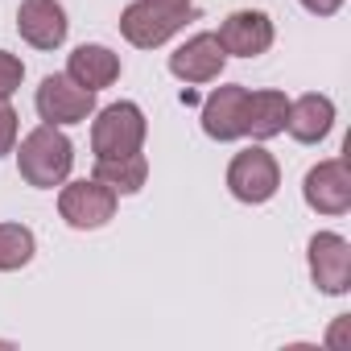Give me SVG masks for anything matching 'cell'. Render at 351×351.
Here are the masks:
<instances>
[{
    "label": "cell",
    "instance_id": "obj_12",
    "mask_svg": "<svg viewBox=\"0 0 351 351\" xmlns=\"http://www.w3.org/2000/svg\"><path fill=\"white\" fill-rule=\"evenodd\" d=\"M17 34L34 50H58L66 42V34H71L66 9L58 5V0H21V9H17Z\"/></svg>",
    "mask_w": 351,
    "mask_h": 351
},
{
    "label": "cell",
    "instance_id": "obj_22",
    "mask_svg": "<svg viewBox=\"0 0 351 351\" xmlns=\"http://www.w3.org/2000/svg\"><path fill=\"white\" fill-rule=\"evenodd\" d=\"M161 9H195V0H153Z\"/></svg>",
    "mask_w": 351,
    "mask_h": 351
},
{
    "label": "cell",
    "instance_id": "obj_2",
    "mask_svg": "<svg viewBox=\"0 0 351 351\" xmlns=\"http://www.w3.org/2000/svg\"><path fill=\"white\" fill-rule=\"evenodd\" d=\"M145 136H149V120H145L141 104H132V99H116L108 108H95V116H91V153L95 157L141 153Z\"/></svg>",
    "mask_w": 351,
    "mask_h": 351
},
{
    "label": "cell",
    "instance_id": "obj_1",
    "mask_svg": "<svg viewBox=\"0 0 351 351\" xmlns=\"http://www.w3.org/2000/svg\"><path fill=\"white\" fill-rule=\"evenodd\" d=\"M17 153V169L21 178L34 186V191H54L71 178L75 169V145L62 128L54 124H38L34 132L21 136V145L13 149Z\"/></svg>",
    "mask_w": 351,
    "mask_h": 351
},
{
    "label": "cell",
    "instance_id": "obj_21",
    "mask_svg": "<svg viewBox=\"0 0 351 351\" xmlns=\"http://www.w3.org/2000/svg\"><path fill=\"white\" fill-rule=\"evenodd\" d=\"M347 330H351V314H339L330 335H326V347H347Z\"/></svg>",
    "mask_w": 351,
    "mask_h": 351
},
{
    "label": "cell",
    "instance_id": "obj_5",
    "mask_svg": "<svg viewBox=\"0 0 351 351\" xmlns=\"http://www.w3.org/2000/svg\"><path fill=\"white\" fill-rule=\"evenodd\" d=\"M116 207H120V195L95 178H79V182H62L58 191V215L66 228L75 232H99L116 219Z\"/></svg>",
    "mask_w": 351,
    "mask_h": 351
},
{
    "label": "cell",
    "instance_id": "obj_8",
    "mask_svg": "<svg viewBox=\"0 0 351 351\" xmlns=\"http://www.w3.org/2000/svg\"><path fill=\"white\" fill-rule=\"evenodd\" d=\"M302 199L310 211L318 215H347L351 211V169L343 157H326L318 165L306 169V178H302Z\"/></svg>",
    "mask_w": 351,
    "mask_h": 351
},
{
    "label": "cell",
    "instance_id": "obj_9",
    "mask_svg": "<svg viewBox=\"0 0 351 351\" xmlns=\"http://www.w3.org/2000/svg\"><path fill=\"white\" fill-rule=\"evenodd\" d=\"M215 38H219L228 58H261L273 46L277 29H273V17L265 9H236V13L223 17Z\"/></svg>",
    "mask_w": 351,
    "mask_h": 351
},
{
    "label": "cell",
    "instance_id": "obj_4",
    "mask_svg": "<svg viewBox=\"0 0 351 351\" xmlns=\"http://www.w3.org/2000/svg\"><path fill=\"white\" fill-rule=\"evenodd\" d=\"M228 191L244 207H261L281 191V165L265 145H248L228 161Z\"/></svg>",
    "mask_w": 351,
    "mask_h": 351
},
{
    "label": "cell",
    "instance_id": "obj_20",
    "mask_svg": "<svg viewBox=\"0 0 351 351\" xmlns=\"http://www.w3.org/2000/svg\"><path fill=\"white\" fill-rule=\"evenodd\" d=\"M298 5H302L306 13H314V17H335V13L343 9V0H298Z\"/></svg>",
    "mask_w": 351,
    "mask_h": 351
},
{
    "label": "cell",
    "instance_id": "obj_11",
    "mask_svg": "<svg viewBox=\"0 0 351 351\" xmlns=\"http://www.w3.org/2000/svg\"><path fill=\"white\" fill-rule=\"evenodd\" d=\"M244 108H248V87L244 83H228V87H215L207 99H203V132L211 141H240L244 136Z\"/></svg>",
    "mask_w": 351,
    "mask_h": 351
},
{
    "label": "cell",
    "instance_id": "obj_15",
    "mask_svg": "<svg viewBox=\"0 0 351 351\" xmlns=\"http://www.w3.org/2000/svg\"><path fill=\"white\" fill-rule=\"evenodd\" d=\"M285 116H289V99L285 91H248V108H244V136H252L256 145L273 141L285 132Z\"/></svg>",
    "mask_w": 351,
    "mask_h": 351
},
{
    "label": "cell",
    "instance_id": "obj_14",
    "mask_svg": "<svg viewBox=\"0 0 351 351\" xmlns=\"http://www.w3.org/2000/svg\"><path fill=\"white\" fill-rule=\"evenodd\" d=\"M120 54L116 50H108V46H99V42H83V46H75L71 50V58H66V75L79 83V87H87V91H104V87H112L116 79H120Z\"/></svg>",
    "mask_w": 351,
    "mask_h": 351
},
{
    "label": "cell",
    "instance_id": "obj_7",
    "mask_svg": "<svg viewBox=\"0 0 351 351\" xmlns=\"http://www.w3.org/2000/svg\"><path fill=\"white\" fill-rule=\"evenodd\" d=\"M306 265H310V281L318 285V293L326 298L351 293V240L347 236L314 232L306 244Z\"/></svg>",
    "mask_w": 351,
    "mask_h": 351
},
{
    "label": "cell",
    "instance_id": "obj_17",
    "mask_svg": "<svg viewBox=\"0 0 351 351\" xmlns=\"http://www.w3.org/2000/svg\"><path fill=\"white\" fill-rule=\"evenodd\" d=\"M38 256V236L25 223H0V273H21Z\"/></svg>",
    "mask_w": 351,
    "mask_h": 351
},
{
    "label": "cell",
    "instance_id": "obj_13",
    "mask_svg": "<svg viewBox=\"0 0 351 351\" xmlns=\"http://www.w3.org/2000/svg\"><path fill=\"white\" fill-rule=\"evenodd\" d=\"M330 128H335V99H330V95L306 91V95L289 99L285 132H289L298 145H318V141L330 136Z\"/></svg>",
    "mask_w": 351,
    "mask_h": 351
},
{
    "label": "cell",
    "instance_id": "obj_3",
    "mask_svg": "<svg viewBox=\"0 0 351 351\" xmlns=\"http://www.w3.org/2000/svg\"><path fill=\"white\" fill-rule=\"evenodd\" d=\"M191 21H199V5L195 9H161L153 0H132L120 13V34L136 50H157L169 38H178Z\"/></svg>",
    "mask_w": 351,
    "mask_h": 351
},
{
    "label": "cell",
    "instance_id": "obj_6",
    "mask_svg": "<svg viewBox=\"0 0 351 351\" xmlns=\"http://www.w3.org/2000/svg\"><path fill=\"white\" fill-rule=\"evenodd\" d=\"M34 108L42 116V124H54V128H71V124H83L95 116V91L79 87L66 71L62 75H46L38 95H34Z\"/></svg>",
    "mask_w": 351,
    "mask_h": 351
},
{
    "label": "cell",
    "instance_id": "obj_10",
    "mask_svg": "<svg viewBox=\"0 0 351 351\" xmlns=\"http://www.w3.org/2000/svg\"><path fill=\"white\" fill-rule=\"evenodd\" d=\"M223 66H228V54H223L215 34H195L169 54V75L178 83H191V87L215 83L223 75Z\"/></svg>",
    "mask_w": 351,
    "mask_h": 351
},
{
    "label": "cell",
    "instance_id": "obj_18",
    "mask_svg": "<svg viewBox=\"0 0 351 351\" xmlns=\"http://www.w3.org/2000/svg\"><path fill=\"white\" fill-rule=\"evenodd\" d=\"M21 79H25V62L9 50H0V99H13L21 91Z\"/></svg>",
    "mask_w": 351,
    "mask_h": 351
},
{
    "label": "cell",
    "instance_id": "obj_16",
    "mask_svg": "<svg viewBox=\"0 0 351 351\" xmlns=\"http://www.w3.org/2000/svg\"><path fill=\"white\" fill-rule=\"evenodd\" d=\"M95 182L112 186L120 199L124 195H141L149 182V157L145 153H124V157H95Z\"/></svg>",
    "mask_w": 351,
    "mask_h": 351
},
{
    "label": "cell",
    "instance_id": "obj_19",
    "mask_svg": "<svg viewBox=\"0 0 351 351\" xmlns=\"http://www.w3.org/2000/svg\"><path fill=\"white\" fill-rule=\"evenodd\" d=\"M17 132H21V116L13 112L9 99H0V157H9L17 149Z\"/></svg>",
    "mask_w": 351,
    "mask_h": 351
}]
</instances>
